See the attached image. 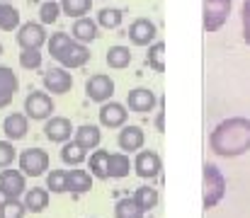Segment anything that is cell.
Wrapping results in <instances>:
<instances>
[{
	"label": "cell",
	"instance_id": "obj_33",
	"mask_svg": "<svg viewBox=\"0 0 250 218\" xmlns=\"http://www.w3.org/2000/svg\"><path fill=\"white\" fill-rule=\"evenodd\" d=\"M59 5H61V12H63V15L78 20V17H85V15L90 12L92 0H61Z\"/></svg>",
	"mask_w": 250,
	"mask_h": 218
},
{
	"label": "cell",
	"instance_id": "obj_37",
	"mask_svg": "<svg viewBox=\"0 0 250 218\" xmlns=\"http://www.w3.org/2000/svg\"><path fill=\"white\" fill-rule=\"evenodd\" d=\"M17 160V150L12 141H0V167H12V162Z\"/></svg>",
	"mask_w": 250,
	"mask_h": 218
},
{
	"label": "cell",
	"instance_id": "obj_31",
	"mask_svg": "<svg viewBox=\"0 0 250 218\" xmlns=\"http://www.w3.org/2000/svg\"><path fill=\"white\" fill-rule=\"evenodd\" d=\"M100 27H104V29H117L122 22H124V12L119 10V7H102L100 12H97V20H95Z\"/></svg>",
	"mask_w": 250,
	"mask_h": 218
},
{
	"label": "cell",
	"instance_id": "obj_30",
	"mask_svg": "<svg viewBox=\"0 0 250 218\" xmlns=\"http://www.w3.org/2000/svg\"><path fill=\"white\" fill-rule=\"evenodd\" d=\"M114 218H144V209L134 197H124L114 204Z\"/></svg>",
	"mask_w": 250,
	"mask_h": 218
},
{
	"label": "cell",
	"instance_id": "obj_5",
	"mask_svg": "<svg viewBox=\"0 0 250 218\" xmlns=\"http://www.w3.org/2000/svg\"><path fill=\"white\" fill-rule=\"evenodd\" d=\"M56 112V104L46 90H32L24 97V114L32 121H46Z\"/></svg>",
	"mask_w": 250,
	"mask_h": 218
},
{
	"label": "cell",
	"instance_id": "obj_7",
	"mask_svg": "<svg viewBox=\"0 0 250 218\" xmlns=\"http://www.w3.org/2000/svg\"><path fill=\"white\" fill-rule=\"evenodd\" d=\"M131 170L141 177V179H156L163 170V160L156 150H139L136 158L131 160Z\"/></svg>",
	"mask_w": 250,
	"mask_h": 218
},
{
	"label": "cell",
	"instance_id": "obj_36",
	"mask_svg": "<svg viewBox=\"0 0 250 218\" xmlns=\"http://www.w3.org/2000/svg\"><path fill=\"white\" fill-rule=\"evenodd\" d=\"M42 61H44V56H42L39 49H22V51H20V66H22L24 71H37V68H42Z\"/></svg>",
	"mask_w": 250,
	"mask_h": 218
},
{
	"label": "cell",
	"instance_id": "obj_32",
	"mask_svg": "<svg viewBox=\"0 0 250 218\" xmlns=\"http://www.w3.org/2000/svg\"><path fill=\"white\" fill-rule=\"evenodd\" d=\"M27 216V209L20 199H10V197H2L0 199V218H24Z\"/></svg>",
	"mask_w": 250,
	"mask_h": 218
},
{
	"label": "cell",
	"instance_id": "obj_8",
	"mask_svg": "<svg viewBox=\"0 0 250 218\" xmlns=\"http://www.w3.org/2000/svg\"><path fill=\"white\" fill-rule=\"evenodd\" d=\"M85 95H87L90 102L102 104V102L112 99V95H114V80L109 75H104V73H95V75H90L85 80Z\"/></svg>",
	"mask_w": 250,
	"mask_h": 218
},
{
	"label": "cell",
	"instance_id": "obj_41",
	"mask_svg": "<svg viewBox=\"0 0 250 218\" xmlns=\"http://www.w3.org/2000/svg\"><path fill=\"white\" fill-rule=\"evenodd\" d=\"M2 2H12V0H2Z\"/></svg>",
	"mask_w": 250,
	"mask_h": 218
},
{
	"label": "cell",
	"instance_id": "obj_21",
	"mask_svg": "<svg viewBox=\"0 0 250 218\" xmlns=\"http://www.w3.org/2000/svg\"><path fill=\"white\" fill-rule=\"evenodd\" d=\"M73 141L81 145L83 150H95V148H100L102 131H100V126H95V124H83V126H78V129L73 131Z\"/></svg>",
	"mask_w": 250,
	"mask_h": 218
},
{
	"label": "cell",
	"instance_id": "obj_38",
	"mask_svg": "<svg viewBox=\"0 0 250 218\" xmlns=\"http://www.w3.org/2000/svg\"><path fill=\"white\" fill-rule=\"evenodd\" d=\"M241 22H243V39L250 46V0H243V7H241Z\"/></svg>",
	"mask_w": 250,
	"mask_h": 218
},
{
	"label": "cell",
	"instance_id": "obj_18",
	"mask_svg": "<svg viewBox=\"0 0 250 218\" xmlns=\"http://www.w3.org/2000/svg\"><path fill=\"white\" fill-rule=\"evenodd\" d=\"M20 90V78L10 66H0V109L10 107Z\"/></svg>",
	"mask_w": 250,
	"mask_h": 218
},
{
	"label": "cell",
	"instance_id": "obj_27",
	"mask_svg": "<svg viewBox=\"0 0 250 218\" xmlns=\"http://www.w3.org/2000/svg\"><path fill=\"white\" fill-rule=\"evenodd\" d=\"M146 66L153 73H166V44L163 41H153L148 44L146 51Z\"/></svg>",
	"mask_w": 250,
	"mask_h": 218
},
{
	"label": "cell",
	"instance_id": "obj_20",
	"mask_svg": "<svg viewBox=\"0 0 250 218\" xmlns=\"http://www.w3.org/2000/svg\"><path fill=\"white\" fill-rule=\"evenodd\" d=\"M71 37L81 44H92L97 37H100V24L90 17H78L73 29H71Z\"/></svg>",
	"mask_w": 250,
	"mask_h": 218
},
{
	"label": "cell",
	"instance_id": "obj_22",
	"mask_svg": "<svg viewBox=\"0 0 250 218\" xmlns=\"http://www.w3.org/2000/svg\"><path fill=\"white\" fill-rule=\"evenodd\" d=\"M131 172L129 153H109L107 160V179H124Z\"/></svg>",
	"mask_w": 250,
	"mask_h": 218
},
{
	"label": "cell",
	"instance_id": "obj_23",
	"mask_svg": "<svg viewBox=\"0 0 250 218\" xmlns=\"http://www.w3.org/2000/svg\"><path fill=\"white\" fill-rule=\"evenodd\" d=\"M66 184H68V192L73 194H87L92 189V175L87 170H66Z\"/></svg>",
	"mask_w": 250,
	"mask_h": 218
},
{
	"label": "cell",
	"instance_id": "obj_14",
	"mask_svg": "<svg viewBox=\"0 0 250 218\" xmlns=\"http://www.w3.org/2000/svg\"><path fill=\"white\" fill-rule=\"evenodd\" d=\"M42 82H44V90L51 92V95H66L71 92L73 87V75L68 73V68L59 66V68H49V71L42 75Z\"/></svg>",
	"mask_w": 250,
	"mask_h": 218
},
{
	"label": "cell",
	"instance_id": "obj_34",
	"mask_svg": "<svg viewBox=\"0 0 250 218\" xmlns=\"http://www.w3.org/2000/svg\"><path fill=\"white\" fill-rule=\"evenodd\" d=\"M46 189L51 194H66L68 184H66V170H51L46 175Z\"/></svg>",
	"mask_w": 250,
	"mask_h": 218
},
{
	"label": "cell",
	"instance_id": "obj_35",
	"mask_svg": "<svg viewBox=\"0 0 250 218\" xmlns=\"http://www.w3.org/2000/svg\"><path fill=\"white\" fill-rule=\"evenodd\" d=\"M61 17V5L56 0H44L39 7V22L42 24H54Z\"/></svg>",
	"mask_w": 250,
	"mask_h": 218
},
{
	"label": "cell",
	"instance_id": "obj_10",
	"mask_svg": "<svg viewBox=\"0 0 250 218\" xmlns=\"http://www.w3.org/2000/svg\"><path fill=\"white\" fill-rule=\"evenodd\" d=\"M97 117H100V126H104V129H122L126 124V119H129V109L122 102L107 99V102L100 104Z\"/></svg>",
	"mask_w": 250,
	"mask_h": 218
},
{
	"label": "cell",
	"instance_id": "obj_25",
	"mask_svg": "<svg viewBox=\"0 0 250 218\" xmlns=\"http://www.w3.org/2000/svg\"><path fill=\"white\" fill-rule=\"evenodd\" d=\"M107 160H109V150L95 148V150L90 153V158L85 160L87 167H90V175L97 177V179H107Z\"/></svg>",
	"mask_w": 250,
	"mask_h": 218
},
{
	"label": "cell",
	"instance_id": "obj_3",
	"mask_svg": "<svg viewBox=\"0 0 250 218\" xmlns=\"http://www.w3.org/2000/svg\"><path fill=\"white\" fill-rule=\"evenodd\" d=\"M226 197V177L214 162H204L202 167V206L204 211L216 209Z\"/></svg>",
	"mask_w": 250,
	"mask_h": 218
},
{
	"label": "cell",
	"instance_id": "obj_12",
	"mask_svg": "<svg viewBox=\"0 0 250 218\" xmlns=\"http://www.w3.org/2000/svg\"><path fill=\"white\" fill-rule=\"evenodd\" d=\"M126 37H129V41H131L134 46H148V44L156 41L158 27H156V22H151L148 17H139V20H134V22L129 24Z\"/></svg>",
	"mask_w": 250,
	"mask_h": 218
},
{
	"label": "cell",
	"instance_id": "obj_2",
	"mask_svg": "<svg viewBox=\"0 0 250 218\" xmlns=\"http://www.w3.org/2000/svg\"><path fill=\"white\" fill-rule=\"evenodd\" d=\"M46 49L51 54V59H56L63 68H83L85 63L92 59L87 44L76 41L68 32H56L46 39Z\"/></svg>",
	"mask_w": 250,
	"mask_h": 218
},
{
	"label": "cell",
	"instance_id": "obj_17",
	"mask_svg": "<svg viewBox=\"0 0 250 218\" xmlns=\"http://www.w3.org/2000/svg\"><path fill=\"white\" fill-rule=\"evenodd\" d=\"M2 134L7 141H22L27 134H29V119L27 114H20V112H12L2 119Z\"/></svg>",
	"mask_w": 250,
	"mask_h": 218
},
{
	"label": "cell",
	"instance_id": "obj_4",
	"mask_svg": "<svg viewBox=\"0 0 250 218\" xmlns=\"http://www.w3.org/2000/svg\"><path fill=\"white\" fill-rule=\"evenodd\" d=\"M231 7H233V0H204V7H202V27H204V32L207 34L219 32L229 22Z\"/></svg>",
	"mask_w": 250,
	"mask_h": 218
},
{
	"label": "cell",
	"instance_id": "obj_9",
	"mask_svg": "<svg viewBox=\"0 0 250 218\" xmlns=\"http://www.w3.org/2000/svg\"><path fill=\"white\" fill-rule=\"evenodd\" d=\"M20 49H42L46 44V29L42 22H24L17 27V34H15Z\"/></svg>",
	"mask_w": 250,
	"mask_h": 218
},
{
	"label": "cell",
	"instance_id": "obj_26",
	"mask_svg": "<svg viewBox=\"0 0 250 218\" xmlns=\"http://www.w3.org/2000/svg\"><path fill=\"white\" fill-rule=\"evenodd\" d=\"M61 160H63V165L81 167L87 160V150H83L76 141H66V143H61Z\"/></svg>",
	"mask_w": 250,
	"mask_h": 218
},
{
	"label": "cell",
	"instance_id": "obj_39",
	"mask_svg": "<svg viewBox=\"0 0 250 218\" xmlns=\"http://www.w3.org/2000/svg\"><path fill=\"white\" fill-rule=\"evenodd\" d=\"M158 104H161V109L156 112L153 126H156V131H158V134H163V131H166V107H163V99H158Z\"/></svg>",
	"mask_w": 250,
	"mask_h": 218
},
{
	"label": "cell",
	"instance_id": "obj_11",
	"mask_svg": "<svg viewBox=\"0 0 250 218\" xmlns=\"http://www.w3.org/2000/svg\"><path fill=\"white\" fill-rule=\"evenodd\" d=\"M158 107V97L148 87H134L126 92V109L134 114H151Z\"/></svg>",
	"mask_w": 250,
	"mask_h": 218
},
{
	"label": "cell",
	"instance_id": "obj_28",
	"mask_svg": "<svg viewBox=\"0 0 250 218\" xmlns=\"http://www.w3.org/2000/svg\"><path fill=\"white\" fill-rule=\"evenodd\" d=\"M134 199H136V204L144 209V214H146V211H153V209L158 206V201H161V197H158V189H153L151 184H144V187H139V189L134 192Z\"/></svg>",
	"mask_w": 250,
	"mask_h": 218
},
{
	"label": "cell",
	"instance_id": "obj_19",
	"mask_svg": "<svg viewBox=\"0 0 250 218\" xmlns=\"http://www.w3.org/2000/svg\"><path fill=\"white\" fill-rule=\"evenodd\" d=\"M22 204L27 209V214H42L49 209V201H51V192L46 187H32V189H24L22 194Z\"/></svg>",
	"mask_w": 250,
	"mask_h": 218
},
{
	"label": "cell",
	"instance_id": "obj_40",
	"mask_svg": "<svg viewBox=\"0 0 250 218\" xmlns=\"http://www.w3.org/2000/svg\"><path fill=\"white\" fill-rule=\"evenodd\" d=\"M0 56H2V44H0Z\"/></svg>",
	"mask_w": 250,
	"mask_h": 218
},
{
	"label": "cell",
	"instance_id": "obj_6",
	"mask_svg": "<svg viewBox=\"0 0 250 218\" xmlns=\"http://www.w3.org/2000/svg\"><path fill=\"white\" fill-rule=\"evenodd\" d=\"M17 162H20V170L27 177H42V175H46V170L51 165V158L42 148H27L17 155Z\"/></svg>",
	"mask_w": 250,
	"mask_h": 218
},
{
	"label": "cell",
	"instance_id": "obj_29",
	"mask_svg": "<svg viewBox=\"0 0 250 218\" xmlns=\"http://www.w3.org/2000/svg\"><path fill=\"white\" fill-rule=\"evenodd\" d=\"M20 27V10L12 7V2L0 0V29L2 32H15Z\"/></svg>",
	"mask_w": 250,
	"mask_h": 218
},
{
	"label": "cell",
	"instance_id": "obj_1",
	"mask_svg": "<svg viewBox=\"0 0 250 218\" xmlns=\"http://www.w3.org/2000/svg\"><path fill=\"white\" fill-rule=\"evenodd\" d=\"M209 148L219 158H238L250 150V119L229 117L214 126L209 134Z\"/></svg>",
	"mask_w": 250,
	"mask_h": 218
},
{
	"label": "cell",
	"instance_id": "obj_13",
	"mask_svg": "<svg viewBox=\"0 0 250 218\" xmlns=\"http://www.w3.org/2000/svg\"><path fill=\"white\" fill-rule=\"evenodd\" d=\"M27 189V175L22 170H7L2 167L0 172V197L20 199Z\"/></svg>",
	"mask_w": 250,
	"mask_h": 218
},
{
	"label": "cell",
	"instance_id": "obj_24",
	"mask_svg": "<svg viewBox=\"0 0 250 218\" xmlns=\"http://www.w3.org/2000/svg\"><path fill=\"white\" fill-rule=\"evenodd\" d=\"M104 61H107V66H109L112 71H124V68H129V63H131V51H129V46H122V44L109 46Z\"/></svg>",
	"mask_w": 250,
	"mask_h": 218
},
{
	"label": "cell",
	"instance_id": "obj_15",
	"mask_svg": "<svg viewBox=\"0 0 250 218\" xmlns=\"http://www.w3.org/2000/svg\"><path fill=\"white\" fill-rule=\"evenodd\" d=\"M73 131H76V126L71 124L68 117H54V114H51V117L44 121V136H46V141H51V143H66V141H71Z\"/></svg>",
	"mask_w": 250,
	"mask_h": 218
},
{
	"label": "cell",
	"instance_id": "obj_16",
	"mask_svg": "<svg viewBox=\"0 0 250 218\" xmlns=\"http://www.w3.org/2000/svg\"><path fill=\"white\" fill-rule=\"evenodd\" d=\"M146 143V134L141 126L136 124H124L119 129V136H117V145L122 148V153H139Z\"/></svg>",
	"mask_w": 250,
	"mask_h": 218
}]
</instances>
